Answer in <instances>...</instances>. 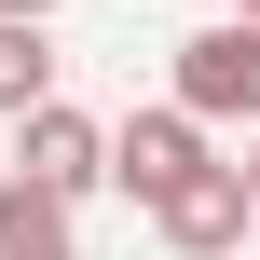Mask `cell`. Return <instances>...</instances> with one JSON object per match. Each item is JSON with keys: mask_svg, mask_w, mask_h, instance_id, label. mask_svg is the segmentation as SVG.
<instances>
[{"mask_svg": "<svg viewBox=\"0 0 260 260\" xmlns=\"http://www.w3.org/2000/svg\"><path fill=\"white\" fill-rule=\"evenodd\" d=\"M206 165H219V137H206V123H192V110H165V96H151V110H123V123H110V192H123V206H137V219H151V206H178V192H192V178H206Z\"/></svg>", "mask_w": 260, "mask_h": 260, "instance_id": "obj_1", "label": "cell"}, {"mask_svg": "<svg viewBox=\"0 0 260 260\" xmlns=\"http://www.w3.org/2000/svg\"><path fill=\"white\" fill-rule=\"evenodd\" d=\"M0 178H14V192H41V206H69V219H82V192H110V123H96V110H69V96H55V110H27V123H14V165H0Z\"/></svg>", "mask_w": 260, "mask_h": 260, "instance_id": "obj_2", "label": "cell"}, {"mask_svg": "<svg viewBox=\"0 0 260 260\" xmlns=\"http://www.w3.org/2000/svg\"><path fill=\"white\" fill-rule=\"evenodd\" d=\"M165 110H192V123H247V137H260V27L206 14V27L178 41V69H165Z\"/></svg>", "mask_w": 260, "mask_h": 260, "instance_id": "obj_3", "label": "cell"}, {"mask_svg": "<svg viewBox=\"0 0 260 260\" xmlns=\"http://www.w3.org/2000/svg\"><path fill=\"white\" fill-rule=\"evenodd\" d=\"M151 233H165L178 260H233V247H247V178H233V165H206L178 206H151Z\"/></svg>", "mask_w": 260, "mask_h": 260, "instance_id": "obj_4", "label": "cell"}, {"mask_svg": "<svg viewBox=\"0 0 260 260\" xmlns=\"http://www.w3.org/2000/svg\"><path fill=\"white\" fill-rule=\"evenodd\" d=\"M0 260H82V219H69V206H41V192H14V178H0Z\"/></svg>", "mask_w": 260, "mask_h": 260, "instance_id": "obj_5", "label": "cell"}, {"mask_svg": "<svg viewBox=\"0 0 260 260\" xmlns=\"http://www.w3.org/2000/svg\"><path fill=\"white\" fill-rule=\"evenodd\" d=\"M55 110V27H0V123Z\"/></svg>", "mask_w": 260, "mask_h": 260, "instance_id": "obj_6", "label": "cell"}, {"mask_svg": "<svg viewBox=\"0 0 260 260\" xmlns=\"http://www.w3.org/2000/svg\"><path fill=\"white\" fill-rule=\"evenodd\" d=\"M55 14H69V0H0V27H55Z\"/></svg>", "mask_w": 260, "mask_h": 260, "instance_id": "obj_7", "label": "cell"}, {"mask_svg": "<svg viewBox=\"0 0 260 260\" xmlns=\"http://www.w3.org/2000/svg\"><path fill=\"white\" fill-rule=\"evenodd\" d=\"M233 178H247V219H260V137H247V165H233Z\"/></svg>", "mask_w": 260, "mask_h": 260, "instance_id": "obj_8", "label": "cell"}, {"mask_svg": "<svg viewBox=\"0 0 260 260\" xmlns=\"http://www.w3.org/2000/svg\"><path fill=\"white\" fill-rule=\"evenodd\" d=\"M219 14H233V27H260V0H219Z\"/></svg>", "mask_w": 260, "mask_h": 260, "instance_id": "obj_9", "label": "cell"}]
</instances>
